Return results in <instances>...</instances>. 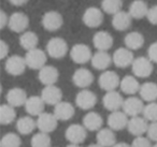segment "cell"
Returning a JSON list of instances; mask_svg holds the SVG:
<instances>
[{
    "instance_id": "obj_49",
    "label": "cell",
    "mask_w": 157,
    "mask_h": 147,
    "mask_svg": "<svg viewBox=\"0 0 157 147\" xmlns=\"http://www.w3.org/2000/svg\"><path fill=\"white\" fill-rule=\"evenodd\" d=\"M87 147H103V146H101L100 144H98V143H97V144H92V145H90V146H87Z\"/></svg>"
},
{
    "instance_id": "obj_41",
    "label": "cell",
    "mask_w": 157,
    "mask_h": 147,
    "mask_svg": "<svg viewBox=\"0 0 157 147\" xmlns=\"http://www.w3.org/2000/svg\"><path fill=\"white\" fill-rule=\"evenodd\" d=\"M146 133H147V136L151 141L157 142V121H153L148 125V129Z\"/></svg>"
},
{
    "instance_id": "obj_21",
    "label": "cell",
    "mask_w": 157,
    "mask_h": 147,
    "mask_svg": "<svg viewBox=\"0 0 157 147\" xmlns=\"http://www.w3.org/2000/svg\"><path fill=\"white\" fill-rule=\"evenodd\" d=\"M6 99L10 105L14 106V107H18V106L25 105L28 97H27V93L24 89L20 88V87H15V88H12L8 91Z\"/></svg>"
},
{
    "instance_id": "obj_19",
    "label": "cell",
    "mask_w": 157,
    "mask_h": 147,
    "mask_svg": "<svg viewBox=\"0 0 157 147\" xmlns=\"http://www.w3.org/2000/svg\"><path fill=\"white\" fill-rule=\"evenodd\" d=\"M129 133H131L132 135L140 136L143 135L144 133L147 132L148 129V123L144 117L140 116H135L131 117L128 121V126H127Z\"/></svg>"
},
{
    "instance_id": "obj_10",
    "label": "cell",
    "mask_w": 157,
    "mask_h": 147,
    "mask_svg": "<svg viewBox=\"0 0 157 147\" xmlns=\"http://www.w3.org/2000/svg\"><path fill=\"white\" fill-rule=\"evenodd\" d=\"M99 86L102 90H115L121 85V80L117 73L114 71H105L99 76Z\"/></svg>"
},
{
    "instance_id": "obj_42",
    "label": "cell",
    "mask_w": 157,
    "mask_h": 147,
    "mask_svg": "<svg viewBox=\"0 0 157 147\" xmlns=\"http://www.w3.org/2000/svg\"><path fill=\"white\" fill-rule=\"evenodd\" d=\"M146 17H147L148 22H150L151 24L156 25L157 26V6H153L152 8L148 9Z\"/></svg>"
},
{
    "instance_id": "obj_13",
    "label": "cell",
    "mask_w": 157,
    "mask_h": 147,
    "mask_svg": "<svg viewBox=\"0 0 157 147\" xmlns=\"http://www.w3.org/2000/svg\"><path fill=\"white\" fill-rule=\"evenodd\" d=\"M97 103V96L93 91L83 89L76 95L75 104L81 110H90Z\"/></svg>"
},
{
    "instance_id": "obj_34",
    "label": "cell",
    "mask_w": 157,
    "mask_h": 147,
    "mask_svg": "<svg viewBox=\"0 0 157 147\" xmlns=\"http://www.w3.org/2000/svg\"><path fill=\"white\" fill-rule=\"evenodd\" d=\"M38 43H39V39L38 36L33 31H26L23 32V35L20 38V44L24 50L30 51L37 47Z\"/></svg>"
},
{
    "instance_id": "obj_6",
    "label": "cell",
    "mask_w": 157,
    "mask_h": 147,
    "mask_svg": "<svg viewBox=\"0 0 157 147\" xmlns=\"http://www.w3.org/2000/svg\"><path fill=\"white\" fill-rule=\"evenodd\" d=\"M58 125V118L55 116L54 113H46L43 112L38 116L37 119V127L41 132L51 133L57 128Z\"/></svg>"
},
{
    "instance_id": "obj_7",
    "label": "cell",
    "mask_w": 157,
    "mask_h": 147,
    "mask_svg": "<svg viewBox=\"0 0 157 147\" xmlns=\"http://www.w3.org/2000/svg\"><path fill=\"white\" fill-rule=\"evenodd\" d=\"M86 130L87 129L82 125H78V123L70 125L65 132L66 138L68 142L73 143V144H81L85 141L87 136Z\"/></svg>"
},
{
    "instance_id": "obj_25",
    "label": "cell",
    "mask_w": 157,
    "mask_h": 147,
    "mask_svg": "<svg viewBox=\"0 0 157 147\" xmlns=\"http://www.w3.org/2000/svg\"><path fill=\"white\" fill-rule=\"evenodd\" d=\"M74 113H75V110H74L73 105L69 102L60 101L54 107V114L58 118V120H69L73 117Z\"/></svg>"
},
{
    "instance_id": "obj_47",
    "label": "cell",
    "mask_w": 157,
    "mask_h": 147,
    "mask_svg": "<svg viewBox=\"0 0 157 147\" xmlns=\"http://www.w3.org/2000/svg\"><path fill=\"white\" fill-rule=\"evenodd\" d=\"M113 147H131V145L127 144V143H116Z\"/></svg>"
},
{
    "instance_id": "obj_46",
    "label": "cell",
    "mask_w": 157,
    "mask_h": 147,
    "mask_svg": "<svg viewBox=\"0 0 157 147\" xmlns=\"http://www.w3.org/2000/svg\"><path fill=\"white\" fill-rule=\"evenodd\" d=\"M9 1L13 6H16V7H21V6H24L25 3L28 2V0H9Z\"/></svg>"
},
{
    "instance_id": "obj_45",
    "label": "cell",
    "mask_w": 157,
    "mask_h": 147,
    "mask_svg": "<svg viewBox=\"0 0 157 147\" xmlns=\"http://www.w3.org/2000/svg\"><path fill=\"white\" fill-rule=\"evenodd\" d=\"M9 18L10 17L7 15V13L3 10L0 11V28L3 29L9 25Z\"/></svg>"
},
{
    "instance_id": "obj_18",
    "label": "cell",
    "mask_w": 157,
    "mask_h": 147,
    "mask_svg": "<svg viewBox=\"0 0 157 147\" xmlns=\"http://www.w3.org/2000/svg\"><path fill=\"white\" fill-rule=\"evenodd\" d=\"M144 104L141 99L137 97H129L124 100V104H123V111L126 113L128 116L135 117L139 116L141 113H143L144 110Z\"/></svg>"
},
{
    "instance_id": "obj_17",
    "label": "cell",
    "mask_w": 157,
    "mask_h": 147,
    "mask_svg": "<svg viewBox=\"0 0 157 147\" xmlns=\"http://www.w3.org/2000/svg\"><path fill=\"white\" fill-rule=\"evenodd\" d=\"M29 25V18L23 12H15L9 18V28L14 32H25Z\"/></svg>"
},
{
    "instance_id": "obj_29",
    "label": "cell",
    "mask_w": 157,
    "mask_h": 147,
    "mask_svg": "<svg viewBox=\"0 0 157 147\" xmlns=\"http://www.w3.org/2000/svg\"><path fill=\"white\" fill-rule=\"evenodd\" d=\"M150 8L147 7V3L143 0H135L132 1L129 7V14L132 18L136 20H142L147 15V12Z\"/></svg>"
},
{
    "instance_id": "obj_36",
    "label": "cell",
    "mask_w": 157,
    "mask_h": 147,
    "mask_svg": "<svg viewBox=\"0 0 157 147\" xmlns=\"http://www.w3.org/2000/svg\"><path fill=\"white\" fill-rule=\"evenodd\" d=\"M123 1L122 0H102L101 1V8L103 12L107 14L114 15L117 12L122 11Z\"/></svg>"
},
{
    "instance_id": "obj_16",
    "label": "cell",
    "mask_w": 157,
    "mask_h": 147,
    "mask_svg": "<svg viewBox=\"0 0 157 147\" xmlns=\"http://www.w3.org/2000/svg\"><path fill=\"white\" fill-rule=\"evenodd\" d=\"M128 115L123 111H114L108 117V126L114 131H120L128 126Z\"/></svg>"
},
{
    "instance_id": "obj_50",
    "label": "cell",
    "mask_w": 157,
    "mask_h": 147,
    "mask_svg": "<svg viewBox=\"0 0 157 147\" xmlns=\"http://www.w3.org/2000/svg\"><path fill=\"white\" fill-rule=\"evenodd\" d=\"M153 147H157V142L155 143V145H153Z\"/></svg>"
},
{
    "instance_id": "obj_32",
    "label": "cell",
    "mask_w": 157,
    "mask_h": 147,
    "mask_svg": "<svg viewBox=\"0 0 157 147\" xmlns=\"http://www.w3.org/2000/svg\"><path fill=\"white\" fill-rule=\"evenodd\" d=\"M124 42L127 48H129L131 51H136L143 46L144 37L138 31H132V32L127 33L124 39Z\"/></svg>"
},
{
    "instance_id": "obj_31",
    "label": "cell",
    "mask_w": 157,
    "mask_h": 147,
    "mask_svg": "<svg viewBox=\"0 0 157 147\" xmlns=\"http://www.w3.org/2000/svg\"><path fill=\"white\" fill-rule=\"evenodd\" d=\"M121 90L126 95H135L140 90V84L138 80L132 75H127L121 81Z\"/></svg>"
},
{
    "instance_id": "obj_44",
    "label": "cell",
    "mask_w": 157,
    "mask_h": 147,
    "mask_svg": "<svg viewBox=\"0 0 157 147\" xmlns=\"http://www.w3.org/2000/svg\"><path fill=\"white\" fill-rule=\"evenodd\" d=\"M9 54V45L3 40L0 41V58L5 59Z\"/></svg>"
},
{
    "instance_id": "obj_30",
    "label": "cell",
    "mask_w": 157,
    "mask_h": 147,
    "mask_svg": "<svg viewBox=\"0 0 157 147\" xmlns=\"http://www.w3.org/2000/svg\"><path fill=\"white\" fill-rule=\"evenodd\" d=\"M140 97L146 102H154L157 100V84L153 82H146L140 87Z\"/></svg>"
},
{
    "instance_id": "obj_20",
    "label": "cell",
    "mask_w": 157,
    "mask_h": 147,
    "mask_svg": "<svg viewBox=\"0 0 157 147\" xmlns=\"http://www.w3.org/2000/svg\"><path fill=\"white\" fill-rule=\"evenodd\" d=\"M44 107L45 102L43 101L41 96H31L25 103V110L30 116H39L44 112Z\"/></svg>"
},
{
    "instance_id": "obj_28",
    "label": "cell",
    "mask_w": 157,
    "mask_h": 147,
    "mask_svg": "<svg viewBox=\"0 0 157 147\" xmlns=\"http://www.w3.org/2000/svg\"><path fill=\"white\" fill-rule=\"evenodd\" d=\"M111 128H103L97 133V143L103 147H113L116 144V136Z\"/></svg>"
},
{
    "instance_id": "obj_26",
    "label": "cell",
    "mask_w": 157,
    "mask_h": 147,
    "mask_svg": "<svg viewBox=\"0 0 157 147\" xmlns=\"http://www.w3.org/2000/svg\"><path fill=\"white\" fill-rule=\"evenodd\" d=\"M92 65L97 70H105L113 61L111 55L107 51H98L92 57Z\"/></svg>"
},
{
    "instance_id": "obj_12",
    "label": "cell",
    "mask_w": 157,
    "mask_h": 147,
    "mask_svg": "<svg viewBox=\"0 0 157 147\" xmlns=\"http://www.w3.org/2000/svg\"><path fill=\"white\" fill-rule=\"evenodd\" d=\"M102 104L108 111L114 112V111H118L123 108L124 99H123L122 95L117 91H107V93L102 98Z\"/></svg>"
},
{
    "instance_id": "obj_22",
    "label": "cell",
    "mask_w": 157,
    "mask_h": 147,
    "mask_svg": "<svg viewBox=\"0 0 157 147\" xmlns=\"http://www.w3.org/2000/svg\"><path fill=\"white\" fill-rule=\"evenodd\" d=\"M93 43L98 51H108L113 45V37L108 31H98L93 37Z\"/></svg>"
},
{
    "instance_id": "obj_38",
    "label": "cell",
    "mask_w": 157,
    "mask_h": 147,
    "mask_svg": "<svg viewBox=\"0 0 157 147\" xmlns=\"http://www.w3.org/2000/svg\"><path fill=\"white\" fill-rule=\"evenodd\" d=\"M22 144V140L16 133H7L2 136L1 142H0V146L1 147H21Z\"/></svg>"
},
{
    "instance_id": "obj_40",
    "label": "cell",
    "mask_w": 157,
    "mask_h": 147,
    "mask_svg": "<svg viewBox=\"0 0 157 147\" xmlns=\"http://www.w3.org/2000/svg\"><path fill=\"white\" fill-rule=\"evenodd\" d=\"M131 147H153L151 144V140L148 138H144L143 135L137 136L131 143Z\"/></svg>"
},
{
    "instance_id": "obj_27",
    "label": "cell",
    "mask_w": 157,
    "mask_h": 147,
    "mask_svg": "<svg viewBox=\"0 0 157 147\" xmlns=\"http://www.w3.org/2000/svg\"><path fill=\"white\" fill-rule=\"evenodd\" d=\"M102 117L96 112H90L84 116L83 126L88 131H99L102 127Z\"/></svg>"
},
{
    "instance_id": "obj_9",
    "label": "cell",
    "mask_w": 157,
    "mask_h": 147,
    "mask_svg": "<svg viewBox=\"0 0 157 147\" xmlns=\"http://www.w3.org/2000/svg\"><path fill=\"white\" fill-rule=\"evenodd\" d=\"M83 23L90 28L99 27L103 22V13L100 9L95 7H90L83 13Z\"/></svg>"
},
{
    "instance_id": "obj_5",
    "label": "cell",
    "mask_w": 157,
    "mask_h": 147,
    "mask_svg": "<svg viewBox=\"0 0 157 147\" xmlns=\"http://www.w3.org/2000/svg\"><path fill=\"white\" fill-rule=\"evenodd\" d=\"M70 57L78 65H84L87 61L92 60V51L86 44L78 43L72 46L70 50Z\"/></svg>"
},
{
    "instance_id": "obj_24",
    "label": "cell",
    "mask_w": 157,
    "mask_h": 147,
    "mask_svg": "<svg viewBox=\"0 0 157 147\" xmlns=\"http://www.w3.org/2000/svg\"><path fill=\"white\" fill-rule=\"evenodd\" d=\"M131 21L132 17L129 12L120 11L112 17V26L118 31H125L131 26Z\"/></svg>"
},
{
    "instance_id": "obj_23",
    "label": "cell",
    "mask_w": 157,
    "mask_h": 147,
    "mask_svg": "<svg viewBox=\"0 0 157 147\" xmlns=\"http://www.w3.org/2000/svg\"><path fill=\"white\" fill-rule=\"evenodd\" d=\"M59 73L58 70L53 66H44L39 70V80L43 85H55L58 81Z\"/></svg>"
},
{
    "instance_id": "obj_35",
    "label": "cell",
    "mask_w": 157,
    "mask_h": 147,
    "mask_svg": "<svg viewBox=\"0 0 157 147\" xmlns=\"http://www.w3.org/2000/svg\"><path fill=\"white\" fill-rule=\"evenodd\" d=\"M16 113L14 106L8 104H2L0 106V123L1 125H10L15 120Z\"/></svg>"
},
{
    "instance_id": "obj_43",
    "label": "cell",
    "mask_w": 157,
    "mask_h": 147,
    "mask_svg": "<svg viewBox=\"0 0 157 147\" xmlns=\"http://www.w3.org/2000/svg\"><path fill=\"white\" fill-rule=\"evenodd\" d=\"M147 57L153 62L157 63V42H154L150 45L147 50Z\"/></svg>"
},
{
    "instance_id": "obj_15",
    "label": "cell",
    "mask_w": 157,
    "mask_h": 147,
    "mask_svg": "<svg viewBox=\"0 0 157 147\" xmlns=\"http://www.w3.org/2000/svg\"><path fill=\"white\" fill-rule=\"evenodd\" d=\"M41 97L45 104L56 105L63 99V91L55 85H48L41 91Z\"/></svg>"
},
{
    "instance_id": "obj_14",
    "label": "cell",
    "mask_w": 157,
    "mask_h": 147,
    "mask_svg": "<svg viewBox=\"0 0 157 147\" xmlns=\"http://www.w3.org/2000/svg\"><path fill=\"white\" fill-rule=\"evenodd\" d=\"M72 81L73 84L78 88H87L88 86L93 84L94 82V75L88 69L85 68H80V69L75 70L72 76Z\"/></svg>"
},
{
    "instance_id": "obj_37",
    "label": "cell",
    "mask_w": 157,
    "mask_h": 147,
    "mask_svg": "<svg viewBox=\"0 0 157 147\" xmlns=\"http://www.w3.org/2000/svg\"><path fill=\"white\" fill-rule=\"evenodd\" d=\"M31 147H51V138L48 133L41 131L36 133L31 138Z\"/></svg>"
},
{
    "instance_id": "obj_48",
    "label": "cell",
    "mask_w": 157,
    "mask_h": 147,
    "mask_svg": "<svg viewBox=\"0 0 157 147\" xmlns=\"http://www.w3.org/2000/svg\"><path fill=\"white\" fill-rule=\"evenodd\" d=\"M67 147H81V146H80L78 144H73V143H70Z\"/></svg>"
},
{
    "instance_id": "obj_1",
    "label": "cell",
    "mask_w": 157,
    "mask_h": 147,
    "mask_svg": "<svg viewBox=\"0 0 157 147\" xmlns=\"http://www.w3.org/2000/svg\"><path fill=\"white\" fill-rule=\"evenodd\" d=\"M46 52L52 58H63L68 53V44L61 38H52L46 44Z\"/></svg>"
},
{
    "instance_id": "obj_3",
    "label": "cell",
    "mask_w": 157,
    "mask_h": 147,
    "mask_svg": "<svg viewBox=\"0 0 157 147\" xmlns=\"http://www.w3.org/2000/svg\"><path fill=\"white\" fill-rule=\"evenodd\" d=\"M25 59L28 68L33 70H40L46 63V54L42 50L36 47L33 50L27 51Z\"/></svg>"
},
{
    "instance_id": "obj_4",
    "label": "cell",
    "mask_w": 157,
    "mask_h": 147,
    "mask_svg": "<svg viewBox=\"0 0 157 147\" xmlns=\"http://www.w3.org/2000/svg\"><path fill=\"white\" fill-rule=\"evenodd\" d=\"M26 67H27V63L25 57L18 56V55H13V56H10L9 58H7L5 65L6 71L10 75H13V76L22 75L24 73Z\"/></svg>"
},
{
    "instance_id": "obj_33",
    "label": "cell",
    "mask_w": 157,
    "mask_h": 147,
    "mask_svg": "<svg viewBox=\"0 0 157 147\" xmlns=\"http://www.w3.org/2000/svg\"><path fill=\"white\" fill-rule=\"evenodd\" d=\"M36 127H37V121H35V119L30 116L21 117L16 123V129H17L18 133L24 134V135L33 133Z\"/></svg>"
},
{
    "instance_id": "obj_39",
    "label": "cell",
    "mask_w": 157,
    "mask_h": 147,
    "mask_svg": "<svg viewBox=\"0 0 157 147\" xmlns=\"http://www.w3.org/2000/svg\"><path fill=\"white\" fill-rule=\"evenodd\" d=\"M142 114L147 121H157V102H148V104L144 106Z\"/></svg>"
},
{
    "instance_id": "obj_11",
    "label": "cell",
    "mask_w": 157,
    "mask_h": 147,
    "mask_svg": "<svg viewBox=\"0 0 157 147\" xmlns=\"http://www.w3.org/2000/svg\"><path fill=\"white\" fill-rule=\"evenodd\" d=\"M63 18L57 11H48L42 17V26L48 31H56L61 28Z\"/></svg>"
},
{
    "instance_id": "obj_2",
    "label": "cell",
    "mask_w": 157,
    "mask_h": 147,
    "mask_svg": "<svg viewBox=\"0 0 157 147\" xmlns=\"http://www.w3.org/2000/svg\"><path fill=\"white\" fill-rule=\"evenodd\" d=\"M131 68H132V73L137 77H148L153 72V61L148 57H138L135 58Z\"/></svg>"
},
{
    "instance_id": "obj_8",
    "label": "cell",
    "mask_w": 157,
    "mask_h": 147,
    "mask_svg": "<svg viewBox=\"0 0 157 147\" xmlns=\"http://www.w3.org/2000/svg\"><path fill=\"white\" fill-rule=\"evenodd\" d=\"M112 59H113L114 65L117 68H122V69L131 66L133 60H135L131 50H129V48H127V47L117 48V50L114 52L113 56H112Z\"/></svg>"
}]
</instances>
